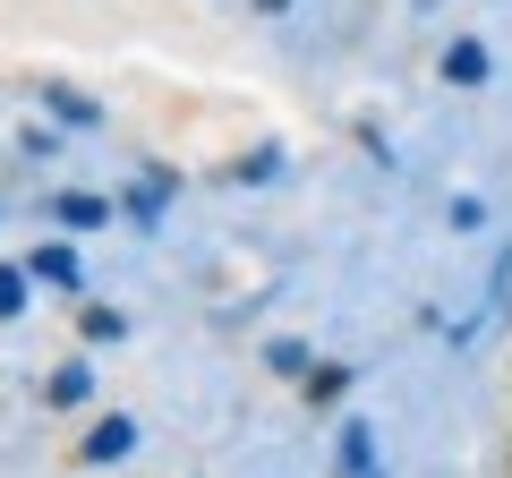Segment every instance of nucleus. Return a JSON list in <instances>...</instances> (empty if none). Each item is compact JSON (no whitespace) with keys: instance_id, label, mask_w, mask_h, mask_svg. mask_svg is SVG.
<instances>
[{"instance_id":"1","label":"nucleus","mask_w":512,"mask_h":478,"mask_svg":"<svg viewBox=\"0 0 512 478\" xmlns=\"http://www.w3.org/2000/svg\"><path fill=\"white\" fill-rule=\"evenodd\" d=\"M128 436H137L128 419H103V427L86 436V461H120V453H128Z\"/></svg>"},{"instance_id":"2","label":"nucleus","mask_w":512,"mask_h":478,"mask_svg":"<svg viewBox=\"0 0 512 478\" xmlns=\"http://www.w3.org/2000/svg\"><path fill=\"white\" fill-rule=\"evenodd\" d=\"M444 69H453L461 86H478V77H487V52H478V43H453V52H444Z\"/></svg>"},{"instance_id":"3","label":"nucleus","mask_w":512,"mask_h":478,"mask_svg":"<svg viewBox=\"0 0 512 478\" xmlns=\"http://www.w3.org/2000/svg\"><path fill=\"white\" fill-rule=\"evenodd\" d=\"M35 274H43V282H77V265H69V248H43Z\"/></svg>"},{"instance_id":"4","label":"nucleus","mask_w":512,"mask_h":478,"mask_svg":"<svg viewBox=\"0 0 512 478\" xmlns=\"http://www.w3.org/2000/svg\"><path fill=\"white\" fill-rule=\"evenodd\" d=\"M26 308V274H0V316H18Z\"/></svg>"},{"instance_id":"5","label":"nucleus","mask_w":512,"mask_h":478,"mask_svg":"<svg viewBox=\"0 0 512 478\" xmlns=\"http://www.w3.org/2000/svg\"><path fill=\"white\" fill-rule=\"evenodd\" d=\"M256 9H265V18H274V9H291V0H256Z\"/></svg>"}]
</instances>
